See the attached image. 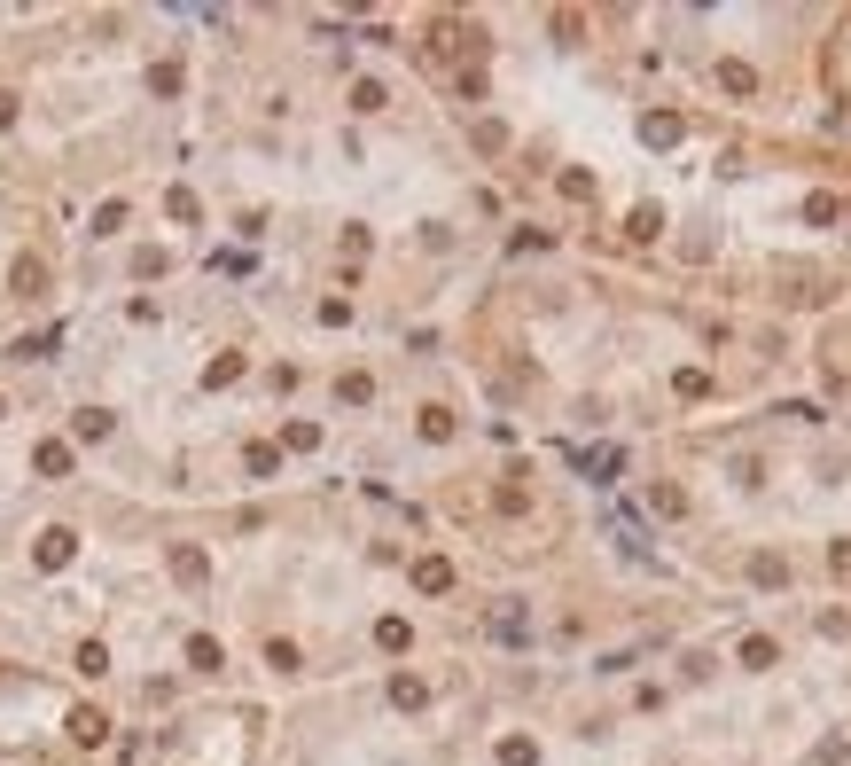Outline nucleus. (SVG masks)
<instances>
[{"instance_id": "f257e3e1", "label": "nucleus", "mask_w": 851, "mask_h": 766, "mask_svg": "<svg viewBox=\"0 0 851 766\" xmlns=\"http://www.w3.org/2000/svg\"><path fill=\"white\" fill-rule=\"evenodd\" d=\"M414 587H422V594H445V587H453V563H438V555H422V563H414Z\"/></svg>"}, {"instance_id": "f03ea898", "label": "nucleus", "mask_w": 851, "mask_h": 766, "mask_svg": "<svg viewBox=\"0 0 851 766\" xmlns=\"http://www.w3.org/2000/svg\"><path fill=\"white\" fill-rule=\"evenodd\" d=\"M39 563H47V571L71 563V532H39Z\"/></svg>"}, {"instance_id": "7ed1b4c3", "label": "nucleus", "mask_w": 851, "mask_h": 766, "mask_svg": "<svg viewBox=\"0 0 851 766\" xmlns=\"http://www.w3.org/2000/svg\"><path fill=\"white\" fill-rule=\"evenodd\" d=\"M71 735H78V743H102V735H110V720H102V711H71Z\"/></svg>"}]
</instances>
